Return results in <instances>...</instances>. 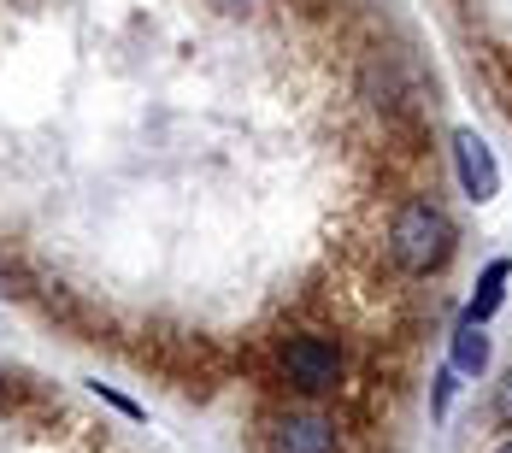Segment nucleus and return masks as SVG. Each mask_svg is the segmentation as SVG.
I'll use <instances>...</instances> for the list:
<instances>
[{
  "mask_svg": "<svg viewBox=\"0 0 512 453\" xmlns=\"http://www.w3.org/2000/svg\"><path fill=\"white\" fill-rule=\"evenodd\" d=\"M389 248H395V265L412 271V277H430L448 265L454 253V224L436 201H407L395 212V230H389Z\"/></svg>",
  "mask_w": 512,
  "mask_h": 453,
  "instance_id": "1",
  "label": "nucleus"
},
{
  "mask_svg": "<svg viewBox=\"0 0 512 453\" xmlns=\"http://www.w3.org/2000/svg\"><path fill=\"white\" fill-rule=\"evenodd\" d=\"M277 371L301 395H330L342 383V353H336L330 336H295V342H283V353H277Z\"/></svg>",
  "mask_w": 512,
  "mask_h": 453,
  "instance_id": "2",
  "label": "nucleus"
},
{
  "mask_svg": "<svg viewBox=\"0 0 512 453\" xmlns=\"http://www.w3.org/2000/svg\"><path fill=\"white\" fill-rule=\"evenodd\" d=\"M454 165H460V189L471 201H495L501 195V165H495V153H489V142L477 130L454 136Z\"/></svg>",
  "mask_w": 512,
  "mask_h": 453,
  "instance_id": "3",
  "label": "nucleus"
},
{
  "mask_svg": "<svg viewBox=\"0 0 512 453\" xmlns=\"http://www.w3.org/2000/svg\"><path fill=\"white\" fill-rule=\"evenodd\" d=\"M265 448L271 453H336V430L324 418H312V412H289V418L271 424Z\"/></svg>",
  "mask_w": 512,
  "mask_h": 453,
  "instance_id": "4",
  "label": "nucleus"
},
{
  "mask_svg": "<svg viewBox=\"0 0 512 453\" xmlns=\"http://www.w3.org/2000/svg\"><path fill=\"white\" fill-rule=\"evenodd\" d=\"M507 277H512V259H489V271L477 277V295L465 306V324H489L501 301H507Z\"/></svg>",
  "mask_w": 512,
  "mask_h": 453,
  "instance_id": "5",
  "label": "nucleus"
},
{
  "mask_svg": "<svg viewBox=\"0 0 512 453\" xmlns=\"http://www.w3.org/2000/svg\"><path fill=\"white\" fill-rule=\"evenodd\" d=\"M489 365V336H483V324H460L454 330V371L460 377H477Z\"/></svg>",
  "mask_w": 512,
  "mask_h": 453,
  "instance_id": "6",
  "label": "nucleus"
},
{
  "mask_svg": "<svg viewBox=\"0 0 512 453\" xmlns=\"http://www.w3.org/2000/svg\"><path fill=\"white\" fill-rule=\"evenodd\" d=\"M89 395H101L106 406H118V412H124V418H142V406L130 401V395H118V389H112V383H101V377H95V383H89Z\"/></svg>",
  "mask_w": 512,
  "mask_h": 453,
  "instance_id": "7",
  "label": "nucleus"
},
{
  "mask_svg": "<svg viewBox=\"0 0 512 453\" xmlns=\"http://www.w3.org/2000/svg\"><path fill=\"white\" fill-rule=\"evenodd\" d=\"M454 389H460V371L448 365V371L436 377V418H448V406H454Z\"/></svg>",
  "mask_w": 512,
  "mask_h": 453,
  "instance_id": "8",
  "label": "nucleus"
},
{
  "mask_svg": "<svg viewBox=\"0 0 512 453\" xmlns=\"http://www.w3.org/2000/svg\"><path fill=\"white\" fill-rule=\"evenodd\" d=\"M495 412L512 424V371H507V383H501V395H495Z\"/></svg>",
  "mask_w": 512,
  "mask_h": 453,
  "instance_id": "9",
  "label": "nucleus"
},
{
  "mask_svg": "<svg viewBox=\"0 0 512 453\" xmlns=\"http://www.w3.org/2000/svg\"><path fill=\"white\" fill-rule=\"evenodd\" d=\"M495 453H512V436H507V442H501V448H495Z\"/></svg>",
  "mask_w": 512,
  "mask_h": 453,
  "instance_id": "10",
  "label": "nucleus"
}]
</instances>
